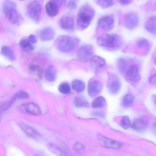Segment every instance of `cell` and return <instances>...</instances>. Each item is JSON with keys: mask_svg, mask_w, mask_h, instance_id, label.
<instances>
[{"mask_svg": "<svg viewBox=\"0 0 156 156\" xmlns=\"http://www.w3.org/2000/svg\"><path fill=\"white\" fill-rule=\"evenodd\" d=\"M105 104H106V100H105V98L100 96V97L96 98L93 101L91 106H92L93 108H103L105 105Z\"/></svg>", "mask_w": 156, "mask_h": 156, "instance_id": "d4e9b609", "label": "cell"}, {"mask_svg": "<svg viewBox=\"0 0 156 156\" xmlns=\"http://www.w3.org/2000/svg\"><path fill=\"white\" fill-rule=\"evenodd\" d=\"M45 77L48 82H53L56 79V70L53 66H50L45 72Z\"/></svg>", "mask_w": 156, "mask_h": 156, "instance_id": "ac0fdd59", "label": "cell"}, {"mask_svg": "<svg viewBox=\"0 0 156 156\" xmlns=\"http://www.w3.org/2000/svg\"><path fill=\"white\" fill-rule=\"evenodd\" d=\"M27 40H28V41H30V42L32 44H34V43L37 42V38H36V37L34 36V35H30V36L29 37L28 39H27Z\"/></svg>", "mask_w": 156, "mask_h": 156, "instance_id": "d590c367", "label": "cell"}, {"mask_svg": "<svg viewBox=\"0 0 156 156\" xmlns=\"http://www.w3.org/2000/svg\"><path fill=\"white\" fill-rule=\"evenodd\" d=\"M93 55V48L91 45L81 47L78 50L77 56L82 60H88Z\"/></svg>", "mask_w": 156, "mask_h": 156, "instance_id": "8fae6325", "label": "cell"}, {"mask_svg": "<svg viewBox=\"0 0 156 156\" xmlns=\"http://www.w3.org/2000/svg\"><path fill=\"white\" fill-rule=\"evenodd\" d=\"M147 44H148V43H147V41H146V40H140V41H139L138 43H137V46L140 47H146Z\"/></svg>", "mask_w": 156, "mask_h": 156, "instance_id": "836d02e7", "label": "cell"}, {"mask_svg": "<svg viewBox=\"0 0 156 156\" xmlns=\"http://www.w3.org/2000/svg\"><path fill=\"white\" fill-rule=\"evenodd\" d=\"M148 124H149V121L145 117H140V118L136 119L133 122V125H131V126L134 130L138 131V132H143L146 129Z\"/></svg>", "mask_w": 156, "mask_h": 156, "instance_id": "4fadbf2b", "label": "cell"}, {"mask_svg": "<svg viewBox=\"0 0 156 156\" xmlns=\"http://www.w3.org/2000/svg\"><path fill=\"white\" fill-rule=\"evenodd\" d=\"M91 62L93 66L96 69H99L103 67L105 65V60L103 58L98 56H94L91 58Z\"/></svg>", "mask_w": 156, "mask_h": 156, "instance_id": "ffe728a7", "label": "cell"}, {"mask_svg": "<svg viewBox=\"0 0 156 156\" xmlns=\"http://www.w3.org/2000/svg\"><path fill=\"white\" fill-rule=\"evenodd\" d=\"M1 53L4 56H5L9 60H14L15 59V55L12 49L9 47H3L1 50Z\"/></svg>", "mask_w": 156, "mask_h": 156, "instance_id": "603a6c76", "label": "cell"}, {"mask_svg": "<svg viewBox=\"0 0 156 156\" xmlns=\"http://www.w3.org/2000/svg\"><path fill=\"white\" fill-rule=\"evenodd\" d=\"M152 130H153V132L155 133H156V123L152 125Z\"/></svg>", "mask_w": 156, "mask_h": 156, "instance_id": "74e56055", "label": "cell"}, {"mask_svg": "<svg viewBox=\"0 0 156 156\" xmlns=\"http://www.w3.org/2000/svg\"><path fill=\"white\" fill-rule=\"evenodd\" d=\"M15 9V5L11 1H5L3 4V12L5 13V15H7L9 12H11L12 10Z\"/></svg>", "mask_w": 156, "mask_h": 156, "instance_id": "4316f807", "label": "cell"}, {"mask_svg": "<svg viewBox=\"0 0 156 156\" xmlns=\"http://www.w3.org/2000/svg\"><path fill=\"white\" fill-rule=\"evenodd\" d=\"M59 91L62 94H69L71 91V87L68 83H62L59 86Z\"/></svg>", "mask_w": 156, "mask_h": 156, "instance_id": "1f68e13d", "label": "cell"}, {"mask_svg": "<svg viewBox=\"0 0 156 156\" xmlns=\"http://www.w3.org/2000/svg\"><path fill=\"white\" fill-rule=\"evenodd\" d=\"M40 37H41V39L44 41H51L54 37V31L50 27H46L44 30H41L40 33Z\"/></svg>", "mask_w": 156, "mask_h": 156, "instance_id": "e0dca14e", "label": "cell"}, {"mask_svg": "<svg viewBox=\"0 0 156 156\" xmlns=\"http://www.w3.org/2000/svg\"><path fill=\"white\" fill-rule=\"evenodd\" d=\"M21 111L26 114H31V115H41V110L38 105L32 102H27L24 104L20 107Z\"/></svg>", "mask_w": 156, "mask_h": 156, "instance_id": "52a82bcc", "label": "cell"}, {"mask_svg": "<svg viewBox=\"0 0 156 156\" xmlns=\"http://www.w3.org/2000/svg\"><path fill=\"white\" fill-rule=\"evenodd\" d=\"M102 91V85L97 80L91 81L88 85V93L91 96H96Z\"/></svg>", "mask_w": 156, "mask_h": 156, "instance_id": "5bb4252c", "label": "cell"}, {"mask_svg": "<svg viewBox=\"0 0 156 156\" xmlns=\"http://www.w3.org/2000/svg\"><path fill=\"white\" fill-rule=\"evenodd\" d=\"M19 126L20 128L22 129L23 132H24L27 136L30 137V138L36 140V141H41V134H40L36 129H34L33 127H31L30 126H29V125L24 123H19Z\"/></svg>", "mask_w": 156, "mask_h": 156, "instance_id": "8992f818", "label": "cell"}, {"mask_svg": "<svg viewBox=\"0 0 156 156\" xmlns=\"http://www.w3.org/2000/svg\"><path fill=\"white\" fill-rule=\"evenodd\" d=\"M98 140L101 146L107 148V149H119L122 146V143H120V142H117L116 140H112V139L108 138V137L100 135V134L98 135Z\"/></svg>", "mask_w": 156, "mask_h": 156, "instance_id": "5b68a950", "label": "cell"}, {"mask_svg": "<svg viewBox=\"0 0 156 156\" xmlns=\"http://www.w3.org/2000/svg\"><path fill=\"white\" fill-rule=\"evenodd\" d=\"M155 65H156V58H155Z\"/></svg>", "mask_w": 156, "mask_h": 156, "instance_id": "f35d334b", "label": "cell"}, {"mask_svg": "<svg viewBox=\"0 0 156 156\" xmlns=\"http://www.w3.org/2000/svg\"><path fill=\"white\" fill-rule=\"evenodd\" d=\"M56 45L59 51L67 53L73 50L76 47V41L71 37L61 36L57 39Z\"/></svg>", "mask_w": 156, "mask_h": 156, "instance_id": "3957f363", "label": "cell"}, {"mask_svg": "<svg viewBox=\"0 0 156 156\" xmlns=\"http://www.w3.org/2000/svg\"><path fill=\"white\" fill-rule=\"evenodd\" d=\"M75 105L78 108H85V107H88V103L86 99L82 96H78L75 98Z\"/></svg>", "mask_w": 156, "mask_h": 156, "instance_id": "484cf974", "label": "cell"}, {"mask_svg": "<svg viewBox=\"0 0 156 156\" xmlns=\"http://www.w3.org/2000/svg\"><path fill=\"white\" fill-rule=\"evenodd\" d=\"M96 1H97L98 5L104 9L111 7L114 4V0H96Z\"/></svg>", "mask_w": 156, "mask_h": 156, "instance_id": "f546056e", "label": "cell"}, {"mask_svg": "<svg viewBox=\"0 0 156 156\" xmlns=\"http://www.w3.org/2000/svg\"><path fill=\"white\" fill-rule=\"evenodd\" d=\"M120 126H121V127H123V129H129V128L131 126L130 119H129L128 117H126V116L123 117V118H122L121 122H120Z\"/></svg>", "mask_w": 156, "mask_h": 156, "instance_id": "4dcf8cb0", "label": "cell"}, {"mask_svg": "<svg viewBox=\"0 0 156 156\" xmlns=\"http://www.w3.org/2000/svg\"><path fill=\"white\" fill-rule=\"evenodd\" d=\"M134 102V97L130 94H126L123 99V105L125 108L130 107Z\"/></svg>", "mask_w": 156, "mask_h": 156, "instance_id": "f1b7e54d", "label": "cell"}, {"mask_svg": "<svg viewBox=\"0 0 156 156\" xmlns=\"http://www.w3.org/2000/svg\"><path fill=\"white\" fill-rule=\"evenodd\" d=\"M59 24H60L61 27L64 29V30H72L73 27H74V21H73V19L71 17L69 16L62 17L60 19Z\"/></svg>", "mask_w": 156, "mask_h": 156, "instance_id": "9a60e30c", "label": "cell"}, {"mask_svg": "<svg viewBox=\"0 0 156 156\" xmlns=\"http://www.w3.org/2000/svg\"><path fill=\"white\" fill-rule=\"evenodd\" d=\"M98 44L101 47H106L108 49L118 48L121 44V40L116 34H105L101 35L98 39Z\"/></svg>", "mask_w": 156, "mask_h": 156, "instance_id": "7a4b0ae2", "label": "cell"}, {"mask_svg": "<svg viewBox=\"0 0 156 156\" xmlns=\"http://www.w3.org/2000/svg\"><path fill=\"white\" fill-rule=\"evenodd\" d=\"M20 46L22 47L23 50L27 52H30L34 49L33 45L28 40H21L20 42Z\"/></svg>", "mask_w": 156, "mask_h": 156, "instance_id": "83f0119b", "label": "cell"}, {"mask_svg": "<svg viewBox=\"0 0 156 156\" xmlns=\"http://www.w3.org/2000/svg\"><path fill=\"white\" fill-rule=\"evenodd\" d=\"M149 82H150L152 85H156V74L153 75V76H151L150 78H149Z\"/></svg>", "mask_w": 156, "mask_h": 156, "instance_id": "e575fe53", "label": "cell"}, {"mask_svg": "<svg viewBox=\"0 0 156 156\" xmlns=\"http://www.w3.org/2000/svg\"><path fill=\"white\" fill-rule=\"evenodd\" d=\"M94 11L88 5H85L80 9L79 12V17L77 19V24L80 28L85 29L91 23L94 18Z\"/></svg>", "mask_w": 156, "mask_h": 156, "instance_id": "6da1fadb", "label": "cell"}, {"mask_svg": "<svg viewBox=\"0 0 156 156\" xmlns=\"http://www.w3.org/2000/svg\"><path fill=\"white\" fill-rule=\"evenodd\" d=\"M6 16L9 18V21L12 24H17V23L19 21V15H18V12L16 11V9H13L11 12H9V13L6 15Z\"/></svg>", "mask_w": 156, "mask_h": 156, "instance_id": "44dd1931", "label": "cell"}, {"mask_svg": "<svg viewBox=\"0 0 156 156\" xmlns=\"http://www.w3.org/2000/svg\"><path fill=\"white\" fill-rule=\"evenodd\" d=\"M72 87H73V89L76 92H82L85 90V83L83 82L80 80H74L72 83Z\"/></svg>", "mask_w": 156, "mask_h": 156, "instance_id": "7402d4cb", "label": "cell"}, {"mask_svg": "<svg viewBox=\"0 0 156 156\" xmlns=\"http://www.w3.org/2000/svg\"><path fill=\"white\" fill-rule=\"evenodd\" d=\"M46 12L47 15L50 17H54L58 13V5L55 2L50 1L46 4Z\"/></svg>", "mask_w": 156, "mask_h": 156, "instance_id": "2e32d148", "label": "cell"}, {"mask_svg": "<svg viewBox=\"0 0 156 156\" xmlns=\"http://www.w3.org/2000/svg\"><path fill=\"white\" fill-rule=\"evenodd\" d=\"M114 18L111 15L102 17L98 21V27L104 30H110L114 27Z\"/></svg>", "mask_w": 156, "mask_h": 156, "instance_id": "9c48e42d", "label": "cell"}, {"mask_svg": "<svg viewBox=\"0 0 156 156\" xmlns=\"http://www.w3.org/2000/svg\"><path fill=\"white\" fill-rule=\"evenodd\" d=\"M28 97H29L28 94H27V92H25V91H18V93H16V94L14 95L13 98L12 99V101H10V102H9L8 105L6 106V108H9L10 105H12V104L13 103L15 100H17V99H25V98H27Z\"/></svg>", "mask_w": 156, "mask_h": 156, "instance_id": "cb8c5ba5", "label": "cell"}, {"mask_svg": "<svg viewBox=\"0 0 156 156\" xmlns=\"http://www.w3.org/2000/svg\"><path fill=\"white\" fill-rule=\"evenodd\" d=\"M120 4L122 5H129L133 2V0H119Z\"/></svg>", "mask_w": 156, "mask_h": 156, "instance_id": "8d00e7d4", "label": "cell"}, {"mask_svg": "<svg viewBox=\"0 0 156 156\" xmlns=\"http://www.w3.org/2000/svg\"><path fill=\"white\" fill-rule=\"evenodd\" d=\"M146 30L152 34L156 33V17H152L149 18L145 25Z\"/></svg>", "mask_w": 156, "mask_h": 156, "instance_id": "d6986e66", "label": "cell"}, {"mask_svg": "<svg viewBox=\"0 0 156 156\" xmlns=\"http://www.w3.org/2000/svg\"><path fill=\"white\" fill-rule=\"evenodd\" d=\"M74 149L76 152L82 153V152H83L85 151V146L82 143H76V145L74 146Z\"/></svg>", "mask_w": 156, "mask_h": 156, "instance_id": "d6a6232c", "label": "cell"}, {"mask_svg": "<svg viewBox=\"0 0 156 156\" xmlns=\"http://www.w3.org/2000/svg\"><path fill=\"white\" fill-rule=\"evenodd\" d=\"M120 80L118 77L116 75H111L108 81V88L111 94H117L120 89Z\"/></svg>", "mask_w": 156, "mask_h": 156, "instance_id": "ba28073f", "label": "cell"}, {"mask_svg": "<svg viewBox=\"0 0 156 156\" xmlns=\"http://www.w3.org/2000/svg\"><path fill=\"white\" fill-rule=\"evenodd\" d=\"M27 15L35 22H39L41 16V6L37 1L31 2L29 3L27 9Z\"/></svg>", "mask_w": 156, "mask_h": 156, "instance_id": "277c9868", "label": "cell"}, {"mask_svg": "<svg viewBox=\"0 0 156 156\" xmlns=\"http://www.w3.org/2000/svg\"><path fill=\"white\" fill-rule=\"evenodd\" d=\"M139 22L138 17L134 13H129L125 17L124 25L128 29H133L137 26Z\"/></svg>", "mask_w": 156, "mask_h": 156, "instance_id": "7c38bea8", "label": "cell"}, {"mask_svg": "<svg viewBox=\"0 0 156 156\" xmlns=\"http://www.w3.org/2000/svg\"><path fill=\"white\" fill-rule=\"evenodd\" d=\"M126 77L128 81L131 82H138L140 79V72H139V68L137 66L133 65L131 66L127 70L126 73Z\"/></svg>", "mask_w": 156, "mask_h": 156, "instance_id": "30bf717a", "label": "cell"}]
</instances>
